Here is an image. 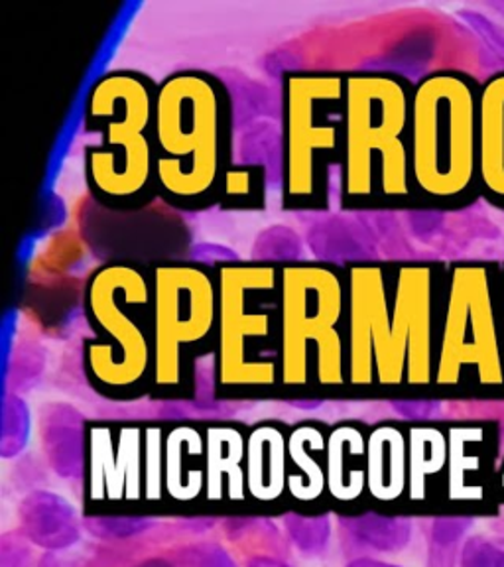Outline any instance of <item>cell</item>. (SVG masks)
Segmentation results:
<instances>
[{"mask_svg": "<svg viewBox=\"0 0 504 567\" xmlns=\"http://www.w3.org/2000/svg\"><path fill=\"white\" fill-rule=\"evenodd\" d=\"M448 270L432 262L347 268L351 381H432Z\"/></svg>", "mask_w": 504, "mask_h": 567, "instance_id": "6da1fadb", "label": "cell"}, {"mask_svg": "<svg viewBox=\"0 0 504 567\" xmlns=\"http://www.w3.org/2000/svg\"><path fill=\"white\" fill-rule=\"evenodd\" d=\"M229 99L217 78L179 71L156 95V192L182 209H202L222 194L229 162Z\"/></svg>", "mask_w": 504, "mask_h": 567, "instance_id": "7a4b0ae2", "label": "cell"}, {"mask_svg": "<svg viewBox=\"0 0 504 567\" xmlns=\"http://www.w3.org/2000/svg\"><path fill=\"white\" fill-rule=\"evenodd\" d=\"M410 85L397 73L346 75L343 207L418 205L410 176Z\"/></svg>", "mask_w": 504, "mask_h": 567, "instance_id": "3957f363", "label": "cell"}, {"mask_svg": "<svg viewBox=\"0 0 504 567\" xmlns=\"http://www.w3.org/2000/svg\"><path fill=\"white\" fill-rule=\"evenodd\" d=\"M481 83L463 71H435L412 95L410 176L416 204L460 209L481 197Z\"/></svg>", "mask_w": 504, "mask_h": 567, "instance_id": "277c9868", "label": "cell"}, {"mask_svg": "<svg viewBox=\"0 0 504 567\" xmlns=\"http://www.w3.org/2000/svg\"><path fill=\"white\" fill-rule=\"evenodd\" d=\"M156 95L136 71H111L89 93L85 124L103 142L85 152V176L109 207H138L156 192Z\"/></svg>", "mask_w": 504, "mask_h": 567, "instance_id": "5b68a950", "label": "cell"}, {"mask_svg": "<svg viewBox=\"0 0 504 567\" xmlns=\"http://www.w3.org/2000/svg\"><path fill=\"white\" fill-rule=\"evenodd\" d=\"M349 353L347 272L336 266L296 262L280 268V372L304 384L346 379Z\"/></svg>", "mask_w": 504, "mask_h": 567, "instance_id": "8992f818", "label": "cell"}, {"mask_svg": "<svg viewBox=\"0 0 504 567\" xmlns=\"http://www.w3.org/2000/svg\"><path fill=\"white\" fill-rule=\"evenodd\" d=\"M284 204L321 209L329 169L341 166L346 133V75L286 73L282 81Z\"/></svg>", "mask_w": 504, "mask_h": 567, "instance_id": "52a82bcc", "label": "cell"}, {"mask_svg": "<svg viewBox=\"0 0 504 567\" xmlns=\"http://www.w3.org/2000/svg\"><path fill=\"white\" fill-rule=\"evenodd\" d=\"M219 290L217 377L225 384H270L280 369V268L225 262Z\"/></svg>", "mask_w": 504, "mask_h": 567, "instance_id": "ba28073f", "label": "cell"}, {"mask_svg": "<svg viewBox=\"0 0 504 567\" xmlns=\"http://www.w3.org/2000/svg\"><path fill=\"white\" fill-rule=\"evenodd\" d=\"M85 316L97 331L88 369L109 389L141 384L152 369V280L138 266L111 262L89 278Z\"/></svg>", "mask_w": 504, "mask_h": 567, "instance_id": "9c48e42d", "label": "cell"}, {"mask_svg": "<svg viewBox=\"0 0 504 567\" xmlns=\"http://www.w3.org/2000/svg\"><path fill=\"white\" fill-rule=\"evenodd\" d=\"M470 369L481 382L504 381V268L493 262L448 270L435 379L457 382Z\"/></svg>", "mask_w": 504, "mask_h": 567, "instance_id": "30bf717a", "label": "cell"}, {"mask_svg": "<svg viewBox=\"0 0 504 567\" xmlns=\"http://www.w3.org/2000/svg\"><path fill=\"white\" fill-rule=\"evenodd\" d=\"M152 371L154 381L174 389L186 381L187 364L217 339L219 290L212 268L160 265L152 268Z\"/></svg>", "mask_w": 504, "mask_h": 567, "instance_id": "8fae6325", "label": "cell"}, {"mask_svg": "<svg viewBox=\"0 0 504 567\" xmlns=\"http://www.w3.org/2000/svg\"><path fill=\"white\" fill-rule=\"evenodd\" d=\"M479 182L481 197L504 212V71L481 85Z\"/></svg>", "mask_w": 504, "mask_h": 567, "instance_id": "7c38bea8", "label": "cell"}, {"mask_svg": "<svg viewBox=\"0 0 504 567\" xmlns=\"http://www.w3.org/2000/svg\"><path fill=\"white\" fill-rule=\"evenodd\" d=\"M20 532L38 548L62 551L81 540V520L68 498L52 491L28 493L20 508Z\"/></svg>", "mask_w": 504, "mask_h": 567, "instance_id": "4fadbf2b", "label": "cell"}, {"mask_svg": "<svg viewBox=\"0 0 504 567\" xmlns=\"http://www.w3.org/2000/svg\"><path fill=\"white\" fill-rule=\"evenodd\" d=\"M341 526L354 544L374 551H399L412 540V523L402 516L374 513L343 516Z\"/></svg>", "mask_w": 504, "mask_h": 567, "instance_id": "5bb4252c", "label": "cell"}, {"mask_svg": "<svg viewBox=\"0 0 504 567\" xmlns=\"http://www.w3.org/2000/svg\"><path fill=\"white\" fill-rule=\"evenodd\" d=\"M286 450L282 434L265 425L255 430L248 440V470L250 483L257 488H276L280 485L286 463Z\"/></svg>", "mask_w": 504, "mask_h": 567, "instance_id": "9a60e30c", "label": "cell"}, {"mask_svg": "<svg viewBox=\"0 0 504 567\" xmlns=\"http://www.w3.org/2000/svg\"><path fill=\"white\" fill-rule=\"evenodd\" d=\"M284 526L294 542V546L306 556H319L331 540V520L328 514L304 516L290 513L284 516Z\"/></svg>", "mask_w": 504, "mask_h": 567, "instance_id": "2e32d148", "label": "cell"}, {"mask_svg": "<svg viewBox=\"0 0 504 567\" xmlns=\"http://www.w3.org/2000/svg\"><path fill=\"white\" fill-rule=\"evenodd\" d=\"M83 526L93 536L105 540H124L133 538L136 534L148 530L154 526L152 518H119V516H95L85 518Z\"/></svg>", "mask_w": 504, "mask_h": 567, "instance_id": "e0dca14e", "label": "cell"}, {"mask_svg": "<svg viewBox=\"0 0 504 567\" xmlns=\"http://www.w3.org/2000/svg\"><path fill=\"white\" fill-rule=\"evenodd\" d=\"M461 567H504V538L473 536L461 551Z\"/></svg>", "mask_w": 504, "mask_h": 567, "instance_id": "ac0fdd59", "label": "cell"}, {"mask_svg": "<svg viewBox=\"0 0 504 567\" xmlns=\"http://www.w3.org/2000/svg\"><path fill=\"white\" fill-rule=\"evenodd\" d=\"M177 567H237L219 544H195L176 554Z\"/></svg>", "mask_w": 504, "mask_h": 567, "instance_id": "d6986e66", "label": "cell"}, {"mask_svg": "<svg viewBox=\"0 0 504 567\" xmlns=\"http://www.w3.org/2000/svg\"><path fill=\"white\" fill-rule=\"evenodd\" d=\"M24 534L12 532L2 536L0 567H28V546Z\"/></svg>", "mask_w": 504, "mask_h": 567, "instance_id": "ffe728a7", "label": "cell"}, {"mask_svg": "<svg viewBox=\"0 0 504 567\" xmlns=\"http://www.w3.org/2000/svg\"><path fill=\"white\" fill-rule=\"evenodd\" d=\"M471 518H438L432 524V540L440 548L453 546L465 532L470 530Z\"/></svg>", "mask_w": 504, "mask_h": 567, "instance_id": "44dd1931", "label": "cell"}, {"mask_svg": "<svg viewBox=\"0 0 504 567\" xmlns=\"http://www.w3.org/2000/svg\"><path fill=\"white\" fill-rule=\"evenodd\" d=\"M245 567H292L282 559L272 558V556H255L248 559Z\"/></svg>", "mask_w": 504, "mask_h": 567, "instance_id": "7402d4cb", "label": "cell"}, {"mask_svg": "<svg viewBox=\"0 0 504 567\" xmlns=\"http://www.w3.org/2000/svg\"><path fill=\"white\" fill-rule=\"evenodd\" d=\"M346 567H400L389 561H381V559L374 558H357L353 561H349Z\"/></svg>", "mask_w": 504, "mask_h": 567, "instance_id": "603a6c76", "label": "cell"}, {"mask_svg": "<svg viewBox=\"0 0 504 567\" xmlns=\"http://www.w3.org/2000/svg\"><path fill=\"white\" fill-rule=\"evenodd\" d=\"M38 567H70L65 559L60 558L55 551H45Z\"/></svg>", "mask_w": 504, "mask_h": 567, "instance_id": "cb8c5ba5", "label": "cell"}, {"mask_svg": "<svg viewBox=\"0 0 504 567\" xmlns=\"http://www.w3.org/2000/svg\"><path fill=\"white\" fill-rule=\"evenodd\" d=\"M133 567H177L174 558H148Z\"/></svg>", "mask_w": 504, "mask_h": 567, "instance_id": "d4e9b609", "label": "cell"}, {"mask_svg": "<svg viewBox=\"0 0 504 567\" xmlns=\"http://www.w3.org/2000/svg\"><path fill=\"white\" fill-rule=\"evenodd\" d=\"M503 268H504V266H503Z\"/></svg>", "mask_w": 504, "mask_h": 567, "instance_id": "484cf974", "label": "cell"}]
</instances>
